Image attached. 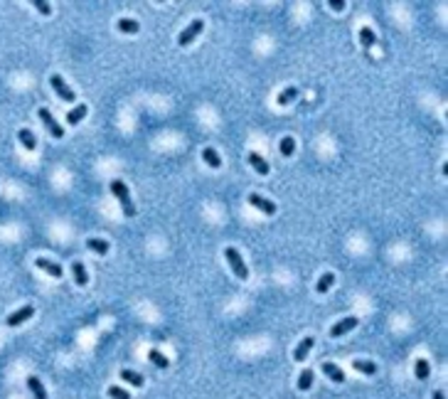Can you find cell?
Masks as SVG:
<instances>
[{"label": "cell", "mask_w": 448, "mask_h": 399, "mask_svg": "<svg viewBox=\"0 0 448 399\" xmlns=\"http://www.w3.org/2000/svg\"><path fill=\"white\" fill-rule=\"evenodd\" d=\"M360 42L362 47H375L377 45V35L372 27H360Z\"/></svg>", "instance_id": "603a6c76"}, {"label": "cell", "mask_w": 448, "mask_h": 399, "mask_svg": "<svg viewBox=\"0 0 448 399\" xmlns=\"http://www.w3.org/2000/svg\"><path fill=\"white\" fill-rule=\"evenodd\" d=\"M227 262H229V266H232V271L242 278V281H247L249 278V268H247V264H244V259H242V254H239V249H234V247H227Z\"/></svg>", "instance_id": "7a4b0ae2"}, {"label": "cell", "mask_w": 448, "mask_h": 399, "mask_svg": "<svg viewBox=\"0 0 448 399\" xmlns=\"http://www.w3.org/2000/svg\"><path fill=\"white\" fill-rule=\"evenodd\" d=\"M249 204H254L256 209H261L263 214H276V209H278V207H276L271 200L261 198L258 193H252V195H249Z\"/></svg>", "instance_id": "ba28073f"}, {"label": "cell", "mask_w": 448, "mask_h": 399, "mask_svg": "<svg viewBox=\"0 0 448 399\" xmlns=\"http://www.w3.org/2000/svg\"><path fill=\"white\" fill-rule=\"evenodd\" d=\"M27 387H30V392L35 395V399H47V390H45V385L40 382V377L30 375V377H27Z\"/></svg>", "instance_id": "2e32d148"}, {"label": "cell", "mask_w": 448, "mask_h": 399, "mask_svg": "<svg viewBox=\"0 0 448 399\" xmlns=\"http://www.w3.org/2000/svg\"><path fill=\"white\" fill-rule=\"evenodd\" d=\"M313 377H316V372H313L311 367H306V370L301 372V377H298V390H301V392H308V390L313 387Z\"/></svg>", "instance_id": "ffe728a7"}, {"label": "cell", "mask_w": 448, "mask_h": 399, "mask_svg": "<svg viewBox=\"0 0 448 399\" xmlns=\"http://www.w3.org/2000/svg\"><path fill=\"white\" fill-rule=\"evenodd\" d=\"M148 360H150L155 367H160V370H165V367L170 365V362H168V357H165L160 350H155V347H153V350H148Z\"/></svg>", "instance_id": "484cf974"}, {"label": "cell", "mask_w": 448, "mask_h": 399, "mask_svg": "<svg viewBox=\"0 0 448 399\" xmlns=\"http://www.w3.org/2000/svg\"><path fill=\"white\" fill-rule=\"evenodd\" d=\"M249 163L254 165V170L258 173V175H268V170H271V168H268V163H266L258 153H254V150L249 153Z\"/></svg>", "instance_id": "ac0fdd59"}, {"label": "cell", "mask_w": 448, "mask_h": 399, "mask_svg": "<svg viewBox=\"0 0 448 399\" xmlns=\"http://www.w3.org/2000/svg\"><path fill=\"white\" fill-rule=\"evenodd\" d=\"M431 399H446V395H444L441 390H436V392H434V397H431Z\"/></svg>", "instance_id": "1f68e13d"}, {"label": "cell", "mask_w": 448, "mask_h": 399, "mask_svg": "<svg viewBox=\"0 0 448 399\" xmlns=\"http://www.w3.org/2000/svg\"><path fill=\"white\" fill-rule=\"evenodd\" d=\"M352 370L360 372V375H377V362H372V360H355Z\"/></svg>", "instance_id": "5bb4252c"}, {"label": "cell", "mask_w": 448, "mask_h": 399, "mask_svg": "<svg viewBox=\"0 0 448 399\" xmlns=\"http://www.w3.org/2000/svg\"><path fill=\"white\" fill-rule=\"evenodd\" d=\"M109 397H111V399H130V395H128L124 387H119V385H111V387H109Z\"/></svg>", "instance_id": "f1b7e54d"}, {"label": "cell", "mask_w": 448, "mask_h": 399, "mask_svg": "<svg viewBox=\"0 0 448 399\" xmlns=\"http://www.w3.org/2000/svg\"><path fill=\"white\" fill-rule=\"evenodd\" d=\"M322 372H325V377H330L332 382H345V372L335 365V362H322Z\"/></svg>", "instance_id": "4fadbf2b"}, {"label": "cell", "mask_w": 448, "mask_h": 399, "mask_svg": "<svg viewBox=\"0 0 448 399\" xmlns=\"http://www.w3.org/2000/svg\"><path fill=\"white\" fill-rule=\"evenodd\" d=\"M327 5H330L332 10H337V12H340V10H345V2H342V0H330Z\"/></svg>", "instance_id": "4dcf8cb0"}, {"label": "cell", "mask_w": 448, "mask_h": 399, "mask_svg": "<svg viewBox=\"0 0 448 399\" xmlns=\"http://www.w3.org/2000/svg\"><path fill=\"white\" fill-rule=\"evenodd\" d=\"M71 276H74V283L76 286H86L89 283V273H86V268L81 262H74L71 264Z\"/></svg>", "instance_id": "9a60e30c"}, {"label": "cell", "mask_w": 448, "mask_h": 399, "mask_svg": "<svg viewBox=\"0 0 448 399\" xmlns=\"http://www.w3.org/2000/svg\"><path fill=\"white\" fill-rule=\"evenodd\" d=\"M35 7H37L42 15H50V12H52V5H50V2H45V0H35Z\"/></svg>", "instance_id": "f546056e"}, {"label": "cell", "mask_w": 448, "mask_h": 399, "mask_svg": "<svg viewBox=\"0 0 448 399\" xmlns=\"http://www.w3.org/2000/svg\"><path fill=\"white\" fill-rule=\"evenodd\" d=\"M86 114H89V106H84V104H81V106H76V109H71V111L66 114V124H69V126H76V124H79Z\"/></svg>", "instance_id": "d6986e66"}, {"label": "cell", "mask_w": 448, "mask_h": 399, "mask_svg": "<svg viewBox=\"0 0 448 399\" xmlns=\"http://www.w3.org/2000/svg\"><path fill=\"white\" fill-rule=\"evenodd\" d=\"M35 264H37V268H42L45 273H50L52 278H62L64 268H62L60 264H55V262H50V259H45V257H40V259H37Z\"/></svg>", "instance_id": "30bf717a"}, {"label": "cell", "mask_w": 448, "mask_h": 399, "mask_svg": "<svg viewBox=\"0 0 448 399\" xmlns=\"http://www.w3.org/2000/svg\"><path fill=\"white\" fill-rule=\"evenodd\" d=\"M111 193L116 195L121 209H124V214H126V217H135V204H133V200L128 195V188L124 185V180H114V183H111Z\"/></svg>", "instance_id": "6da1fadb"}, {"label": "cell", "mask_w": 448, "mask_h": 399, "mask_svg": "<svg viewBox=\"0 0 448 399\" xmlns=\"http://www.w3.org/2000/svg\"><path fill=\"white\" fill-rule=\"evenodd\" d=\"M202 30H204V22H202V20H192L190 25H188V27L180 32V37H178V45H180V47H188V45H192V42H194V37H197Z\"/></svg>", "instance_id": "277c9868"}, {"label": "cell", "mask_w": 448, "mask_h": 399, "mask_svg": "<svg viewBox=\"0 0 448 399\" xmlns=\"http://www.w3.org/2000/svg\"><path fill=\"white\" fill-rule=\"evenodd\" d=\"M50 84H52V89L57 91V96H60V99H64L66 104H74V101H76V94H74V91L66 86V81H64L60 74H52V76H50Z\"/></svg>", "instance_id": "3957f363"}, {"label": "cell", "mask_w": 448, "mask_h": 399, "mask_svg": "<svg viewBox=\"0 0 448 399\" xmlns=\"http://www.w3.org/2000/svg\"><path fill=\"white\" fill-rule=\"evenodd\" d=\"M32 313H35V306H22V308H17L15 313H10L5 323H7L10 328H17V326H22L25 321H30Z\"/></svg>", "instance_id": "52a82bcc"}, {"label": "cell", "mask_w": 448, "mask_h": 399, "mask_svg": "<svg viewBox=\"0 0 448 399\" xmlns=\"http://www.w3.org/2000/svg\"><path fill=\"white\" fill-rule=\"evenodd\" d=\"M17 138H20V143L25 145V150H35V148H37V138H35V133L30 131V129H20V131H17Z\"/></svg>", "instance_id": "e0dca14e"}, {"label": "cell", "mask_w": 448, "mask_h": 399, "mask_svg": "<svg viewBox=\"0 0 448 399\" xmlns=\"http://www.w3.org/2000/svg\"><path fill=\"white\" fill-rule=\"evenodd\" d=\"M202 160H204L209 168H214V170H217V168H222V155H219V153H217L212 145L202 148Z\"/></svg>", "instance_id": "8fae6325"}, {"label": "cell", "mask_w": 448, "mask_h": 399, "mask_svg": "<svg viewBox=\"0 0 448 399\" xmlns=\"http://www.w3.org/2000/svg\"><path fill=\"white\" fill-rule=\"evenodd\" d=\"M332 283H335V273H332V271H327V273H322V276L318 278L316 291H318V293H327V291L332 288Z\"/></svg>", "instance_id": "7402d4cb"}, {"label": "cell", "mask_w": 448, "mask_h": 399, "mask_svg": "<svg viewBox=\"0 0 448 399\" xmlns=\"http://www.w3.org/2000/svg\"><path fill=\"white\" fill-rule=\"evenodd\" d=\"M37 116L42 119V124L47 126V131H50V135H52V138H57V140H60V138H64V129L60 126V124H57V121H55V116L50 114V109H45V106H42V109L37 111Z\"/></svg>", "instance_id": "5b68a950"}, {"label": "cell", "mask_w": 448, "mask_h": 399, "mask_svg": "<svg viewBox=\"0 0 448 399\" xmlns=\"http://www.w3.org/2000/svg\"><path fill=\"white\" fill-rule=\"evenodd\" d=\"M86 247H89L91 252H96V254H106V252H109V242H106V239H96V237L86 239Z\"/></svg>", "instance_id": "83f0119b"}, {"label": "cell", "mask_w": 448, "mask_h": 399, "mask_svg": "<svg viewBox=\"0 0 448 399\" xmlns=\"http://www.w3.org/2000/svg\"><path fill=\"white\" fill-rule=\"evenodd\" d=\"M313 345H316V337H313V335L303 337V340H301V345L293 350V360H296V362H303V360L308 357V352H311V347H313Z\"/></svg>", "instance_id": "9c48e42d"}, {"label": "cell", "mask_w": 448, "mask_h": 399, "mask_svg": "<svg viewBox=\"0 0 448 399\" xmlns=\"http://www.w3.org/2000/svg\"><path fill=\"white\" fill-rule=\"evenodd\" d=\"M278 150H281V155H283V158H291V155L296 153V140H293L291 135H283V138H281Z\"/></svg>", "instance_id": "d4e9b609"}, {"label": "cell", "mask_w": 448, "mask_h": 399, "mask_svg": "<svg viewBox=\"0 0 448 399\" xmlns=\"http://www.w3.org/2000/svg\"><path fill=\"white\" fill-rule=\"evenodd\" d=\"M119 377L124 380V382H128V385H133V387H143V375H138V372H133V370H121L119 372Z\"/></svg>", "instance_id": "44dd1931"}, {"label": "cell", "mask_w": 448, "mask_h": 399, "mask_svg": "<svg viewBox=\"0 0 448 399\" xmlns=\"http://www.w3.org/2000/svg\"><path fill=\"white\" fill-rule=\"evenodd\" d=\"M414 375H416L419 380H429V375H431V365H429V360L419 357V360H416V365H414Z\"/></svg>", "instance_id": "cb8c5ba5"}, {"label": "cell", "mask_w": 448, "mask_h": 399, "mask_svg": "<svg viewBox=\"0 0 448 399\" xmlns=\"http://www.w3.org/2000/svg\"><path fill=\"white\" fill-rule=\"evenodd\" d=\"M298 94H301V89H298V86H288V89H283V91L276 96V104H278V106H288L291 101H296V99H298Z\"/></svg>", "instance_id": "7c38bea8"}, {"label": "cell", "mask_w": 448, "mask_h": 399, "mask_svg": "<svg viewBox=\"0 0 448 399\" xmlns=\"http://www.w3.org/2000/svg\"><path fill=\"white\" fill-rule=\"evenodd\" d=\"M360 326V318H355V316H347V318H342L340 323H335L332 328H330V337H342L345 332L355 331Z\"/></svg>", "instance_id": "8992f818"}, {"label": "cell", "mask_w": 448, "mask_h": 399, "mask_svg": "<svg viewBox=\"0 0 448 399\" xmlns=\"http://www.w3.org/2000/svg\"><path fill=\"white\" fill-rule=\"evenodd\" d=\"M116 27H119V30H121L124 35H135V32L140 30V25H138L135 20H128V17H121Z\"/></svg>", "instance_id": "4316f807"}]
</instances>
